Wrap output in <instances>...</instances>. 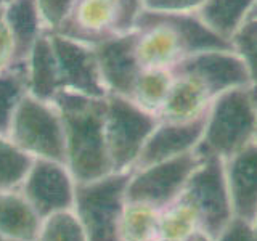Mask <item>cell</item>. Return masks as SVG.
<instances>
[{"label": "cell", "mask_w": 257, "mask_h": 241, "mask_svg": "<svg viewBox=\"0 0 257 241\" xmlns=\"http://www.w3.org/2000/svg\"><path fill=\"white\" fill-rule=\"evenodd\" d=\"M53 103L63 119L66 166L74 180L90 182L114 172L104 140L106 98L60 90Z\"/></svg>", "instance_id": "1"}, {"label": "cell", "mask_w": 257, "mask_h": 241, "mask_svg": "<svg viewBox=\"0 0 257 241\" xmlns=\"http://www.w3.org/2000/svg\"><path fill=\"white\" fill-rule=\"evenodd\" d=\"M255 129L257 106L252 87L231 88L212 100L198 148L206 155L227 159L254 142Z\"/></svg>", "instance_id": "2"}, {"label": "cell", "mask_w": 257, "mask_h": 241, "mask_svg": "<svg viewBox=\"0 0 257 241\" xmlns=\"http://www.w3.org/2000/svg\"><path fill=\"white\" fill-rule=\"evenodd\" d=\"M132 171L111 172L90 182H76L72 211L87 241H124L125 190Z\"/></svg>", "instance_id": "3"}, {"label": "cell", "mask_w": 257, "mask_h": 241, "mask_svg": "<svg viewBox=\"0 0 257 241\" xmlns=\"http://www.w3.org/2000/svg\"><path fill=\"white\" fill-rule=\"evenodd\" d=\"M8 139L34 159L66 164L63 119L53 101L26 95L13 116Z\"/></svg>", "instance_id": "4"}, {"label": "cell", "mask_w": 257, "mask_h": 241, "mask_svg": "<svg viewBox=\"0 0 257 241\" xmlns=\"http://www.w3.org/2000/svg\"><path fill=\"white\" fill-rule=\"evenodd\" d=\"M158 124V116L142 109L127 96H106L104 140H106L112 171H132L140 150Z\"/></svg>", "instance_id": "5"}, {"label": "cell", "mask_w": 257, "mask_h": 241, "mask_svg": "<svg viewBox=\"0 0 257 241\" xmlns=\"http://www.w3.org/2000/svg\"><path fill=\"white\" fill-rule=\"evenodd\" d=\"M179 199L193 209L198 228L204 230L212 239L219 238L233 217L223 159L204 153V159L190 175Z\"/></svg>", "instance_id": "6"}, {"label": "cell", "mask_w": 257, "mask_h": 241, "mask_svg": "<svg viewBox=\"0 0 257 241\" xmlns=\"http://www.w3.org/2000/svg\"><path fill=\"white\" fill-rule=\"evenodd\" d=\"M204 159L198 147L182 156L132 171L125 190V203L148 206L161 212L179 199L190 175Z\"/></svg>", "instance_id": "7"}, {"label": "cell", "mask_w": 257, "mask_h": 241, "mask_svg": "<svg viewBox=\"0 0 257 241\" xmlns=\"http://www.w3.org/2000/svg\"><path fill=\"white\" fill-rule=\"evenodd\" d=\"M142 12V0H76L58 34L95 45L103 39L135 31Z\"/></svg>", "instance_id": "8"}, {"label": "cell", "mask_w": 257, "mask_h": 241, "mask_svg": "<svg viewBox=\"0 0 257 241\" xmlns=\"http://www.w3.org/2000/svg\"><path fill=\"white\" fill-rule=\"evenodd\" d=\"M20 191L40 219L72 211L76 180L66 164L50 159H34Z\"/></svg>", "instance_id": "9"}, {"label": "cell", "mask_w": 257, "mask_h": 241, "mask_svg": "<svg viewBox=\"0 0 257 241\" xmlns=\"http://www.w3.org/2000/svg\"><path fill=\"white\" fill-rule=\"evenodd\" d=\"M50 36L58 60L61 90L92 98H106L108 92L100 76L95 45L58 32Z\"/></svg>", "instance_id": "10"}, {"label": "cell", "mask_w": 257, "mask_h": 241, "mask_svg": "<svg viewBox=\"0 0 257 241\" xmlns=\"http://www.w3.org/2000/svg\"><path fill=\"white\" fill-rule=\"evenodd\" d=\"M135 56L142 69H174L185 56L179 31L163 15L142 12L137 23Z\"/></svg>", "instance_id": "11"}, {"label": "cell", "mask_w": 257, "mask_h": 241, "mask_svg": "<svg viewBox=\"0 0 257 241\" xmlns=\"http://www.w3.org/2000/svg\"><path fill=\"white\" fill-rule=\"evenodd\" d=\"M172 71L195 76L214 98L231 88L251 87L244 63L233 48H217L188 55Z\"/></svg>", "instance_id": "12"}, {"label": "cell", "mask_w": 257, "mask_h": 241, "mask_svg": "<svg viewBox=\"0 0 257 241\" xmlns=\"http://www.w3.org/2000/svg\"><path fill=\"white\" fill-rule=\"evenodd\" d=\"M137 29L127 34H117L95 44L100 76L108 95L131 98L135 80L142 68L135 56Z\"/></svg>", "instance_id": "13"}, {"label": "cell", "mask_w": 257, "mask_h": 241, "mask_svg": "<svg viewBox=\"0 0 257 241\" xmlns=\"http://www.w3.org/2000/svg\"><path fill=\"white\" fill-rule=\"evenodd\" d=\"M206 116L190 123H169L159 120L155 131L140 150L139 158L135 159L132 171L143 169L147 166L163 163V161L182 156L185 153L195 150L204 134Z\"/></svg>", "instance_id": "14"}, {"label": "cell", "mask_w": 257, "mask_h": 241, "mask_svg": "<svg viewBox=\"0 0 257 241\" xmlns=\"http://www.w3.org/2000/svg\"><path fill=\"white\" fill-rule=\"evenodd\" d=\"M233 215L254 222L257 212V142L223 159Z\"/></svg>", "instance_id": "15"}, {"label": "cell", "mask_w": 257, "mask_h": 241, "mask_svg": "<svg viewBox=\"0 0 257 241\" xmlns=\"http://www.w3.org/2000/svg\"><path fill=\"white\" fill-rule=\"evenodd\" d=\"M214 96L199 79L174 71V82L159 112V120L190 123L207 114Z\"/></svg>", "instance_id": "16"}, {"label": "cell", "mask_w": 257, "mask_h": 241, "mask_svg": "<svg viewBox=\"0 0 257 241\" xmlns=\"http://www.w3.org/2000/svg\"><path fill=\"white\" fill-rule=\"evenodd\" d=\"M26 66L29 95L42 101H53L61 90V80L50 32L39 36L26 58Z\"/></svg>", "instance_id": "17"}, {"label": "cell", "mask_w": 257, "mask_h": 241, "mask_svg": "<svg viewBox=\"0 0 257 241\" xmlns=\"http://www.w3.org/2000/svg\"><path fill=\"white\" fill-rule=\"evenodd\" d=\"M42 219L20 190L0 191V233L16 241H36Z\"/></svg>", "instance_id": "18"}, {"label": "cell", "mask_w": 257, "mask_h": 241, "mask_svg": "<svg viewBox=\"0 0 257 241\" xmlns=\"http://www.w3.org/2000/svg\"><path fill=\"white\" fill-rule=\"evenodd\" d=\"M4 16L15 42V61H24L39 36L45 32L36 0H8Z\"/></svg>", "instance_id": "19"}, {"label": "cell", "mask_w": 257, "mask_h": 241, "mask_svg": "<svg viewBox=\"0 0 257 241\" xmlns=\"http://www.w3.org/2000/svg\"><path fill=\"white\" fill-rule=\"evenodd\" d=\"M254 4L255 0H204L196 15L209 29L230 42L249 18Z\"/></svg>", "instance_id": "20"}, {"label": "cell", "mask_w": 257, "mask_h": 241, "mask_svg": "<svg viewBox=\"0 0 257 241\" xmlns=\"http://www.w3.org/2000/svg\"><path fill=\"white\" fill-rule=\"evenodd\" d=\"M26 95H29L26 60L13 61L0 71V135L8 137L15 112Z\"/></svg>", "instance_id": "21"}, {"label": "cell", "mask_w": 257, "mask_h": 241, "mask_svg": "<svg viewBox=\"0 0 257 241\" xmlns=\"http://www.w3.org/2000/svg\"><path fill=\"white\" fill-rule=\"evenodd\" d=\"M172 82L174 71L171 69H142L135 80L131 100L142 109L159 117Z\"/></svg>", "instance_id": "22"}, {"label": "cell", "mask_w": 257, "mask_h": 241, "mask_svg": "<svg viewBox=\"0 0 257 241\" xmlns=\"http://www.w3.org/2000/svg\"><path fill=\"white\" fill-rule=\"evenodd\" d=\"M32 163L34 158L23 151L8 137L0 135V191L20 190Z\"/></svg>", "instance_id": "23"}, {"label": "cell", "mask_w": 257, "mask_h": 241, "mask_svg": "<svg viewBox=\"0 0 257 241\" xmlns=\"http://www.w3.org/2000/svg\"><path fill=\"white\" fill-rule=\"evenodd\" d=\"M195 228H198L196 215L193 209L180 199L159 212L158 238L161 239L180 241Z\"/></svg>", "instance_id": "24"}, {"label": "cell", "mask_w": 257, "mask_h": 241, "mask_svg": "<svg viewBox=\"0 0 257 241\" xmlns=\"http://www.w3.org/2000/svg\"><path fill=\"white\" fill-rule=\"evenodd\" d=\"M159 212L148 206L125 203L122 219L124 241H148L158 236Z\"/></svg>", "instance_id": "25"}, {"label": "cell", "mask_w": 257, "mask_h": 241, "mask_svg": "<svg viewBox=\"0 0 257 241\" xmlns=\"http://www.w3.org/2000/svg\"><path fill=\"white\" fill-rule=\"evenodd\" d=\"M36 241H87L74 211H61L45 217Z\"/></svg>", "instance_id": "26"}, {"label": "cell", "mask_w": 257, "mask_h": 241, "mask_svg": "<svg viewBox=\"0 0 257 241\" xmlns=\"http://www.w3.org/2000/svg\"><path fill=\"white\" fill-rule=\"evenodd\" d=\"M230 42L231 48L244 63L251 87L257 88V18H247Z\"/></svg>", "instance_id": "27"}, {"label": "cell", "mask_w": 257, "mask_h": 241, "mask_svg": "<svg viewBox=\"0 0 257 241\" xmlns=\"http://www.w3.org/2000/svg\"><path fill=\"white\" fill-rule=\"evenodd\" d=\"M45 32H58L74 10L76 0H36Z\"/></svg>", "instance_id": "28"}, {"label": "cell", "mask_w": 257, "mask_h": 241, "mask_svg": "<svg viewBox=\"0 0 257 241\" xmlns=\"http://www.w3.org/2000/svg\"><path fill=\"white\" fill-rule=\"evenodd\" d=\"M143 10L151 13H196L204 0H142Z\"/></svg>", "instance_id": "29"}, {"label": "cell", "mask_w": 257, "mask_h": 241, "mask_svg": "<svg viewBox=\"0 0 257 241\" xmlns=\"http://www.w3.org/2000/svg\"><path fill=\"white\" fill-rule=\"evenodd\" d=\"M215 241H257L252 222L233 215Z\"/></svg>", "instance_id": "30"}, {"label": "cell", "mask_w": 257, "mask_h": 241, "mask_svg": "<svg viewBox=\"0 0 257 241\" xmlns=\"http://www.w3.org/2000/svg\"><path fill=\"white\" fill-rule=\"evenodd\" d=\"M15 61V42L7 26L4 10H0V71H4Z\"/></svg>", "instance_id": "31"}, {"label": "cell", "mask_w": 257, "mask_h": 241, "mask_svg": "<svg viewBox=\"0 0 257 241\" xmlns=\"http://www.w3.org/2000/svg\"><path fill=\"white\" fill-rule=\"evenodd\" d=\"M180 241H215V239H212L211 236H209L204 230L195 228L193 231H190L187 236H183Z\"/></svg>", "instance_id": "32"}, {"label": "cell", "mask_w": 257, "mask_h": 241, "mask_svg": "<svg viewBox=\"0 0 257 241\" xmlns=\"http://www.w3.org/2000/svg\"><path fill=\"white\" fill-rule=\"evenodd\" d=\"M249 18H257V0H255V4L252 7V10H251V15H249Z\"/></svg>", "instance_id": "33"}, {"label": "cell", "mask_w": 257, "mask_h": 241, "mask_svg": "<svg viewBox=\"0 0 257 241\" xmlns=\"http://www.w3.org/2000/svg\"><path fill=\"white\" fill-rule=\"evenodd\" d=\"M0 241H16V239H12V238H8V236H5V235L0 233Z\"/></svg>", "instance_id": "34"}, {"label": "cell", "mask_w": 257, "mask_h": 241, "mask_svg": "<svg viewBox=\"0 0 257 241\" xmlns=\"http://www.w3.org/2000/svg\"><path fill=\"white\" fill-rule=\"evenodd\" d=\"M252 225H254V230H255V233H257V212H255V217H254V222H252Z\"/></svg>", "instance_id": "35"}, {"label": "cell", "mask_w": 257, "mask_h": 241, "mask_svg": "<svg viewBox=\"0 0 257 241\" xmlns=\"http://www.w3.org/2000/svg\"><path fill=\"white\" fill-rule=\"evenodd\" d=\"M7 2H8V0H0V10H4V7H5Z\"/></svg>", "instance_id": "36"}, {"label": "cell", "mask_w": 257, "mask_h": 241, "mask_svg": "<svg viewBox=\"0 0 257 241\" xmlns=\"http://www.w3.org/2000/svg\"><path fill=\"white\" fill-rule=\"evenodd\" d=\"M254 92V101H255V106H257V88H252Z\"/></svg>", "instance_id": "37"}, {"label": "cell", "mask_w": 257, "mask_h": 241, "mask_svg": "<svg viewBox=\"0 0 257 241\" xmlns=\"http://www.w3.org/2000/svg\"><path fill=\"white\" fill-rule=\"evenodd\" d=\"M148 241H166V239H161V238L156 236V238H151V239H148Z\"/></svg>", "instance_id": "38"}, {"label": "cell", "mask_w": 257, "mask_h": 241, "mask_svg": "<svg viewBox=\"0 0 257 241\" xmlns=\"http://www.w3.org/2000/svg\"><path fill=\"white\" fill-rule=\"evenodd\" d=\"M255 142H257V129H255V139H254Z\"/></svg>", "instance_id": "39"}]
</instances>
